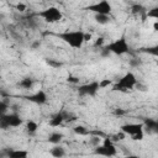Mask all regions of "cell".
Masks as SVG:
<instances>
[{
    "label": "cell",
    "instance_id": "17",
    "mask_svg": "<svg viewBox=\"0 0 158 158\" xmlns=\"http://www.w3.org/2000/svg\"><path fill=\"white\" fill-rule=\"evenodd\" d=\"M94 20L99 23V25H106L111 21L110 15H102V14H95L94 15Z\"/></svg>",
    "mask_w": 158,
    "mask_h": 158
},
{
    "label": "cell",
    "instance_id": "19",
    "mask_svg": "<svg viewBox=\"0 0 158 158\" xmlns=\"http://www.w3.org/2000/svg\"><path fill=\"white\" fill-rule=\"evenodd\" d=\"M131 12L133 15H146V9L141 4H133L131 6Z\"/></svg>",
    "mask_w": 158,
    "mask_h": 158
},
{
    "label": "cell",
    "instance_id": "25",
    "mask_svg": "<svg viewBox=\"0 0 158 158\" xmlns=\"http://www.w3.org/2000/svg\"><path fill=\"white\" fill-rule=\"evenodd\" d=\"M127 136L122 132V131H120L118 133H115V135H112L110 138L112 139V142H120V141H122V139H125Z\"/></svg>",
    "mask_w": 158,
    "mask_h": 158
},
{
    "label": "cell",
    "instance_id": "32",
    "mask_svg": "<svg viewBox=\"0 0 158 158\" xmlns=\"http://www.w3.org/2000/svg\"><path fill=\"white\" fill-rule=\"evenodd\" d=\"M146 52H148V53H151V54H153V56H157V53H158V47H157V46H156V47H149V48H147Z\"/></svg>",
    "mask_w": 158,
    "mask_h": 158
},
{
    "label": "cell",
    "instance_id": "1",
    "mask_svg": "<svg viewBox=\"0 0 158 158\" xmlns=\"http://www.w3.org/2000/svg\"><path fill=\"white\" fill-rule=\"evenodd\" d=\"M59 40H62L65 44H68L70 48L79 49L84 44V31L81 30H73V31H64L58 33Z\"/></svg>",
    "mask_w": 158,
    "mask_h": 158
},
{
    "label": "cell",
    "instance_id": "31",
    "mask_svg": "<svg viewBox=\"0 0 158 158\" xmlns=\"http://www.w3.org/2000/svg\"><path fill=\"white\" fill-rule=\"evenodd\" d=\"M126 110H123V109H115L114 110V115H116V116H123V115H126Z\"/></svg>",
    "mask_w": 158,
    "mask_h": 158
},
{
    "label": "cell",
    "instance_id": "6",
    "mask_svg": "<svg viewBox=\"0 0 158 158\" xmlns=\"http://www.w3.org/2000/svg\"><path fill=\"white\" fill-rule=\"evenodd\" d=\"M43 21L48 22V23H56V22H59L62 19H63V14L62 11L56 7V6H49V7H46L43 10H41L38 14H37Z\"/></svg>",
    "mask_w": 158,
    "mask_h": 158
},
{
    "label": "cell",
    "instance_id": "24",
    "mask_svg": "<svg viewBox=\"0 0 158 158\" xmlns=\"http://www.w3.org/2000/svg\"><path fill=\"white\" fill-rule=\"evenodd\" d=\"M46 63H47L49 67H52V68H60V67H63V63H62V62H58V60L51 59V58H47V59H46Z\"/></svg>",
    "mask_w": 158,
    "mask_h": 158
},
{
    "label": "cell",
    "instance_id": "4",
    "mask_svg": "<svg viewBox=\"0 0 158 158\" xmlns=\"http://www.w3.org/2000/svg\"><path fill=\"white\" fill-rule=\"evenodd\" d=\"M120 128L126 136H130L132 141H142L144 137V130H143L142 122H139V123H137V122L123 123Z\"/></svg>",
    "mask_w": 158,
    "mask_h": 158
},
{
    "label": "cell",
    "instance_id": "26",
    "mask_svg": "<svg viewBox=\"0 0 158 158\" xmlns=\"http://www.w3.org/2000/svg\"><path fill=\"white\" fill-rule=\"evenodd\" d=\"M7 110H9V104H7V101H6L5 99H1V100H0V116L4 115V114H6Z\"/></svg>",
    "mask_w": 158,
    "mask_h": 158
},
{
    "label": "cell",
    "instance_id": "22",
    "mask_svg": "<svg viewBox=\"0 0 158 158\" xmlns=\"http://www.w3.org/2000/svg\"><path fill=\"white\" fill-rule=\"evenodd\" d=\"M146 16H147V17H149V19L158 20V7H157V6H154V7H152L151 10L146 11Z\"/></svg>",
    "mask_w": 158,
    "mask_h": 158
},
{
    "label": "cell",
    "instance_id": "34",
    "mask_svg": "<svg viewBox=\"0 0 158 158\" xmlns=\"http://www.w3.org/2000/svg\"><path fill=\"white\" fill-rule=\"evenodd\" d=\"M91 33H89V32H84V42H88V41H90L91 40Z\"/></svg>",
    "mask_w": 158,
    "mask_h": 158
},
{
    "label": "cell",
    "instance_id": "8",
    "mask_svg": "<svg viewBox=\"0 0 158 158\" xmlns=\"http://www.w3.org/2000/svg\"><path fill=\"white\" fill-rule=\"evenodd\" d=\"M85 10L94 12V14H102V15H110L112 12V5L109 0H99L94 4H90L85 7Z\"/></svg>",
    "mask_w": 158,
    "mask_h": 158
},
{
    "label": "cell",
    "instance_id": "23",
    "mask_svg": "<svg viewBox=\"0 0 158 158\" xmlns=\"http://www.w3.org/2000/svg\"><path fill=\"white\" fill-rule=\"evenodd\" d=\"M101 141H102V138H101L100 136H98V135H91V137L89 138V142H90V144H91L93 147L99 146V144L101 143Z\"/></svg>",
    "mask_w": 158,
    "mask_h": 158
},
{
    "label": "cell",
    "instance_id": "16",
    "mask_svg": "<svg viewBox=\"0 0 158 158\" xmlns=\"http://www.w3.org/2000/svg\"><path fill=\"white\" fill-rule=\"evenodd\" d=\"M63 137H64L63 133L56 131V132H52V133L48 136V142L52 143V144H58V143H60V141L63 139Z\"/></svg>",
    "mask_w": 158,
    "mask_h": 158
},
{
    "label": "cell",
    "instance_id": "3",
    "mask_svg": "<svg viewBox=\"0 0 158 158\" xmlns=\"http://www.w3.org/2000/svg\"><path fill=\"white\" fill-rule=\"evenodd\" d=\"M110 54H115V56H123L127 54L130 52V43L127 42L126 37L122 36L115 41H111L110 43L104 46Z\"/></svg>",
    "mask_w": 158,
    "mask_h": 158
},
{
    "label": "cell",
    "instance_id": "9",
    "mask_svg": "<svg viewBox=\"0 0 158 158\" xmlns=\"http://www.w3.org/2000/svg\"><path fill=\"white\" fill-rule=\"evenodd\" d=\"M99 81L98 80H93V81H89L86 84H83V85H79L78 88V93L80 95H86V96H95L99 91Z\"/></svg>",
    "mask_w": 158,
    "mask_h": 158
},
{
    "label": "cell",
    "instance_id": "29",
    "mask_svg": "<svg viewBox=\"0 0 158 158\" xmlns=\"http://www.w3.org/2000/svg\"><path fill=\"white\" fill-rule=\"evenodd\" d=\"M67 83L77 85V84H79V78L75 77V75H68V77H67Z\"/></svg>",
    "mask_w": 158,
    "mask_h": 158
},
{
    "label": "cell",
    "instance_id": "14",
    "mask_svg": "<svg viewBox=\"0 0 158 158\" xmlns=\"http://www.w3.org/2000/svg\"><path fill=\"white\" fill-rule=\"evenodd\" d=\"M49 154L52 157H56V158H62V157L65 156V149L62 146H59V143H58V144H54L49 149Z\"/></svg>",
    "mask_w": 158,
    "mask_h": 158
},
{
    "label": "cell",
    "instance_id": "15",
    "mask_svg": "<svg viewBox=\"0 0 158 158\" xmlns=\"http://www.w3.org/2000/svg\"><path fill=\"white\" fill-rule=\"evenodd\" d=\"M33 85H35V80L30 77H25L19 81V86L25 90H31L33 88Z\"/></svg>",
    "mask_w": 158,
    "mask_h": 158
},
{
    "label": "cell",
    "instance_id": "10",
    "mask_svg": "<svg viewBox=\"0 0 158 158\" xmlns=\"http://www.w3.org/2000/svg\"><path fill=\"white\" fill-rule=\"evenodd\" d=\"M26 99L28 101L33 102V104H37V105H43V104H46L48 101V96H47L46 91H43V90H37L36 93L27 95Z\"/></svg>",
    "mask_w": 158,
    "mask_h": 158
},
{
    "label": "cell",
    "instance_id": "2",
    "mask_svg": "<svg viewBox=\"0 0 158 158\" xmlns=\"http://www.w3.org/2000/svg\"><path fill=\"white\" fill-rule=\"evenodd\" d=\"M137 77L132 72H126L112 84V90L115 91H128L132 90L137 84Z\"/></svg>",
    "mask_w": 158,
    "mask_h": 158
},
{
    "label": "cell",
    "instance_id": "11",
    "mask_svg": "<svg viewBox=\"0 0 158 158\" xmlns=\"http://www.w3.org/2000/svg\"><path fill=\"white\" fill-rule=\"evenodd\" d=\"M69 116L70 115H68L67 112H63V111L57 112V114H54L49 118V126H52V127H59L64 121H69Z\"/></svg>",
    "mask_w": 158,
    "mask_h": 158
},
{
    "label": "cell",
    "instance_id": "28",
    "mask_svg": "<svg viewBox=\"0 0 158 158\" xmlns=\"http://www.w3.org/2000/svg\"><path fill=\"white\" fill-rule=\"evenodd\" d=\"M105 46V38L104 37H98L96 40H95V42H94V47H99V48H101V47H104Z\"/></svg>",
    "mask_w": 158,
    "mask_h": 158
},
{
    "label": "cell",
    "instance_id": "33",
    "mask_svg": "<svg viewBox=\"0 0 158 158\" xmlns=\"http://www.w3.org/2000/svg\"><path fill=\"white\" fill-rule=\"evenodd\" d=\"M40 47H41V41H33L32 44H31V48L32 49H37Z\"/></svg>",
    "mask_w": 158,
    "mask_h": 158
},
{
    "label": "cell",
    "instance_id": "20",
    "mask_svg": "<svg viewBox=\"0 0 158 158\" xmlns=\"http://www.w3.org/2000/svg\"><path fill=\"white\" fill-rule=\"evenodd\" d=\"M73 131H74V133H77V135H79V136H88V135H89V128H86V127L83 126V125H77V126H74V127H73Z\"/></svg>",
    "mask_w": 158,
    "mask_h": 158
},
{
    "label": "cell",
    "instance_id": "21",
    "mask_svg": "<svg viewBox=\"0 0 158 158\" xmlns=\"http://www.w3.org/2000/svg\"><path fill=\"white\" fill-rule=\"evenodd\" d=\"M98 81H99V88L100 89H106L109 86H112V84H114L112 79H101V80H98Z\"/></svg>",
    "mask_w": 158,
    "mask_h": 158
},
{
    "label": "cell",
    "instance_id": "35",
    "mask_svg": "<svg viewBox=\"0 0 158 158\" xmlns=\"http://www.w3.org/2000/svg\"><path fill=\"white\" fill-rule=\"evenodd\" d=\"M153 28H154V31H157V30H158V21H157V20H154V23H153Z\"/></svg>",
    "mask_w": 158,
    "mask_h": 158
},
{
    "label": "cell",
    "instance_id": "27",
    "mask_svg": "<svg viewBox=\"0 0 158 158\" xmlns=\"http://www.w3.org/2000/svg\"><path fill=\"white\" fill-rule=\"evenodd\" d=\"M128 64H130V67H132V68H138V67L142 65V60H141L139 58L133 57V58H131V59L128 60Z\"/></svg>",
    "mask_w": 158,
    "mask_h": 158
},
{
    "label": "cell",
    "instance_id": "18",
    "mask_svg": "<svg viewBox=\"0 0 158 158\" xmlns=\"http://www.w3.org/2000/svg\"><path fill=\"white\" fill-rule=\"evenodd\" d=\"M37 130H38V123H37L36 121H33V120H28V121L26 122V131H27L30 135L36 133Z\"/></svg>",
    "mask_w": 158,
    "mask_h": 158
},
{
    "label": "cell",
    "instance_id": "5",
    "mask_svg": "<svg viewBox=\"0 0 158 158\" xmlns=\"http://www.w3.org/2000/svg\"><path fill=\"white\" fill-rule=\"evenodd\" d=\"M94 153L99 154V156H104V157H112V156H116L117 149H116L112 139L110 137H106V138H102V141L99 146L94 147Z\"/></svg>",
    "mask_w": 158,
    "mask_h": 158
},
{
    "label": "cell",
    "instance_id": "30",
    "mask_svg": "<svg viewBox=\"0 0 158 158\" xmlns=\"http://www.w3.org/2000/svg\"><path fill=\"white\" fill-rule=\"evenodd\" d=\"M16 10L17 11H20V12H23V11H26V9H27V6L23 4V2H19V4H16Z\"/></svg>",
    "mask_w": 158,
    "mask_h": 158
},
{
    "label": "cell",
    "instance_id": "12",
    "mask_svg": "<svg viewBox=\"0 0 158 158\" xmlns=\"http://www.w3.org/2000/svg\"><path fill=\"white\" fill-rule=\"evenodd\" d=\"M143 130L149 133V135H153V133H157L158 132V121L156 118H152V117H146L143 118Z\"/></svg>",
    "mask_w": 158,
    "mask_h": 158
},
{
    "label": "cell",
    "instance_id": "7",
    "mask_svg": "<svg viewBox=\"0 0 158 158\" xmlns=\"http://www.w3.org/2000/svg\"><path fill=\"white\" fill-rule=\"evenodd\" d=\"M23 123L21 116L17 112H10V114H4L0 116V128L1 130H7L10 127H20Z\"/></svg>",
    "mask_w": 158,
    "mask_h": 158
},
{
    "label": "cell",
    "instance_id": "13",
    "mask_svg": "<svg viewBox=\"0 0 158 158\" xmlns=\"http://www.w3.org/2000/svg\"><path fill=\"white\" fill-rule=\"evenodd\" d=\"M6 156L10 158H26L28 156V152L26 149H9L6 152Z\"/></svg>",
    "mask_w": 158,
    "mask_h": 158
}]
</instances>
